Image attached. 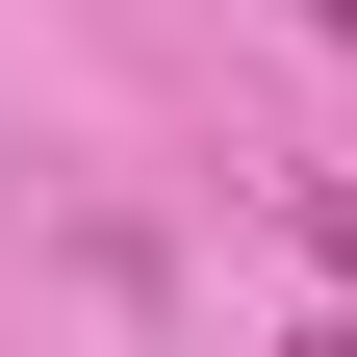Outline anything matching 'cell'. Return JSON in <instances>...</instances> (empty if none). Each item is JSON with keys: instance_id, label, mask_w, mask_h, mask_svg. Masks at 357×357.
<instances>
[{"instance_id": "1", "label": "cell", "mask_w": 357, "mask_h": 357, "mask_svg": "<svg viewBox=\"0 0 357 357\" xmlns=\"http://www.w3.org/2000/svg\"><path fill=\"white\" fill-rule=\"evenodd\" d=\"M306 230H332V281H357V178H332V204H306Z\"/></svg>"}, {"instance_id": "2", "label": "cell", "mask_w": 357, "mask_h": 357, "mask_svg": "<svg viewBox=\"0 0 357 357\" xmlns=\"http://www.w3.org/2000/svg\"><path fill=\"white\" fill-rule=\"evenodd\" d=\"M281 357H357V306H332V332H281Z\"/></svg>"}, {"instance_id": "3", "label": "cell", "mask_w": 357, "mask_h": 357, "mask_svg": "<svg viewBox=\"0 0 357 357\" xmlns=\"http://www.w3.org/2000/svg\"><path fill=\"white\" fill-rule=\"evenodd\" d=\"M281 26H357V0H281Z\"/></svg>"}]
</instances>
